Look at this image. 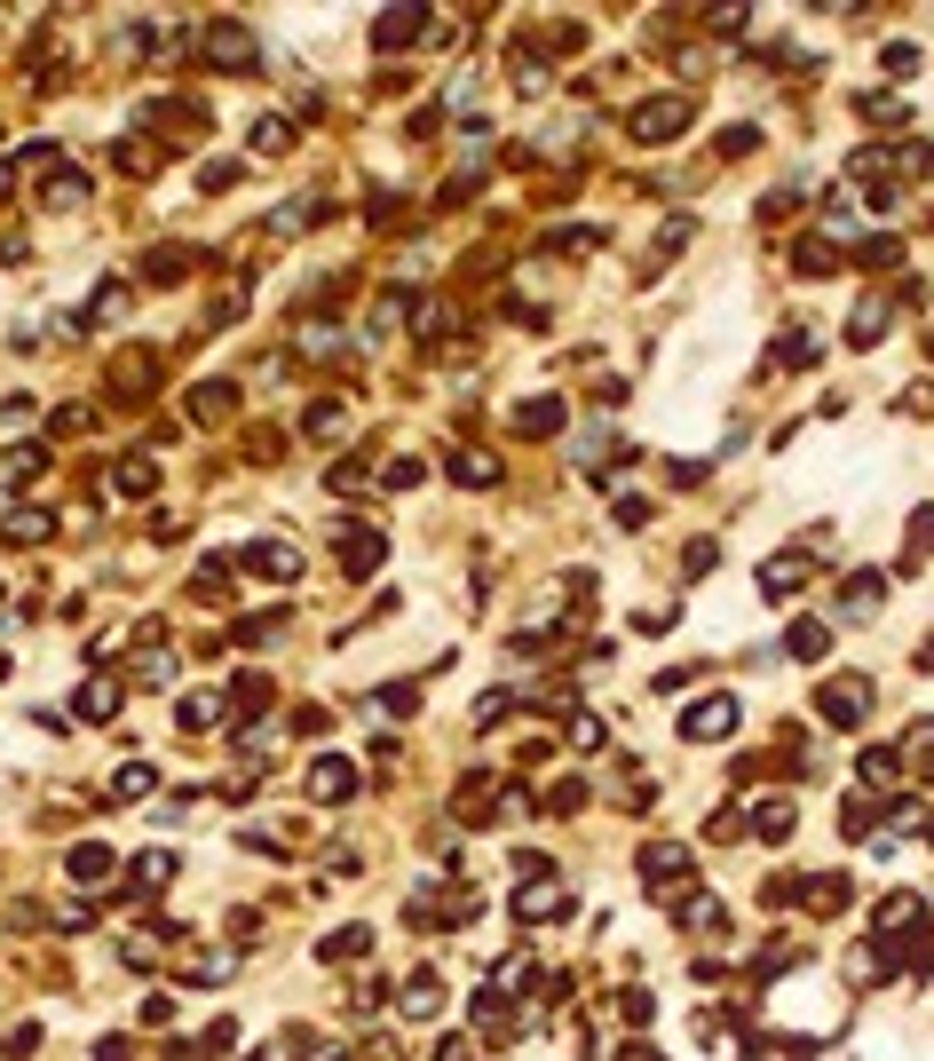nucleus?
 Here are the masks:
<instances>
[{"label":"nucleus","instance_id":"obj_1","mask_svg":"<svg viewBox=\"0 0 934 1061\" xmlns=\"http://www.w3.org/2000/svg\"><path fill=\"white\" fill-rule=\"evenodd\" d=\"M689 127H697V112L681 104V95H650V104L626 112V136L633 143H674V136H689Z\"/></svg>","mask_w":934,"mask_h":1061},{"label":"nucleus","instance_id":"obj_2","mask_svg":"<svg viewBox=\"0 0 934 1061\" xmlns=\"http://www.w3.org/2000/svg\"><path fill=\"white\" fill-rule=\"evenodd\" d=\"M737 721H745V706L721 689V698H697V706L681 713V737H689V745H721V737H737Z\"/></svg>","mask_w":934,"mask_h":1061},{"label":"nucleus","instance_id":"obj_3","mask_svg":"<svg viewBox=\"0 0 934 1061\" xmlns=\"http://www.w3.org/2000/svg\"><path fill=\"white\" fill-rule=\"evenodd\" d=\"M816 713H824L831 728H855L863 713H872V681H863V674H840V681H824V689H816Z\"/></svg>","mask_w":934,"mask_h":1061},{"label":"nucleus","instance_id":"obj_4","mask_svg":"<svg viewBox=\"0 0 934 1061\" xmlns=\"http://www.w3.org/2000/svg\"><path fill=\"white\" fill-rule=\"evenodd\" d=\"M349 792H357V769H349V760H341V753H317V760H310V801H325V808H341V801H349Z\"/></svg>","mask_w":934,"mask_h":1061},{"label":"nucleus","instance_id":"obj_5","mask_svg":"<svg viewBox=\"0 0 934 1061\" xmlns=\"http://www.w3.org/2000/svg\"><path fill=\"white\" fill-rule=\"evenodd\" d=\"M554 911H571V879H554V872H539L515 895V919H554Z\"/></svg>","mask_w":934,"mask_h":1061},{"label":"nucleus","instance_id":"obj_6","mask_svg":"<svg viewBox=\"0 0 934 1061\" xmlns=\"http://www.w3.org/2000/svg\"><path fill=\"white\" fill-rule=\"evenodd\" d=\"M689 872V848H674V840H657V848H642V879H650V895H674V879Z\"/></svg>","mask_w":934,"mask_h":1061},{"label":"nucleus","instance_id":"obj_7","mask_svg":"<svg viewBox=\"0 0 934 1061\" xmlns=\"http://www.w3.org/2000/svg\"><path fill=\"white\" fill-rule=\"evenodd\" d=\"M428 32V9H388L381 24H373V48H388V56H405L412 40Z\"/></svg>","mask_w":934,"mask_h":1061},{"label":"nucleus","instance_id":"obj_8","mask_svg":"<svg viewBox=\"0 0 934 1061\" xmlns=\"http://www.w3.org/2000/svg\"><path fill=\"white\" fill-rule=\"evenodd\" d=\"M808 586V555H777V562H760V594L769 603H784V594Z\"/></svg>","mask_w":934,"mask_h":1061},{"label":"nucleus","instance_id":"obj_9","mask_svg":"<svg viewBox=\"0 0 934 1061\" xmlns=\"http://www.w3.org/2000/svg\"><path fill=\"white\" fill-rule=\"evenodd\" d=\"M0 539H9V547H40V539H56V515L48 508H16V515H0Z\"/></svg>","mask_w":934,"mask_h":1061},{"label":"nucleus","instance_id":"obj_10","mask_svg":"<svg viewBox=\"0 0 934 1061\" xmlns=\"http://www.w3.org/2000/svg\"><path fill=\"white\" fill-rule=\"evenodd\" d=\"M207 56L222 63V72H246V63H254V40H246V24H214V32H207Z\"/></svg>","mask_w":934,"mask_h":1061},{"label":"nucleus","instance_id":"obj_11","mask_svg":"<svg viewBox=\"0 0 934 1061\" xmlns=\"http://www.w3.org/2000/svg\"><path fill=\"white\" fill-rule=\"evenodd\" d=\"M238 562H246V571H270V579H302V555H293L285 539H261V547H246Z\"/></svg>","mask_w":934,"mask_h":1061},{"label":"nucleus","instance_id":"obj_12","mask_svg":"<svg viewBox=\"0 0 934 1061\" xmlns=\"http://www.w3.org/2000/svg\"><path fill=\"white\" fill-rule=\"evenodd\" d=\"M63 879H72V887H104L112 879V848H72V864H63Z\"/></svg>","mask_w":934,"mask_h":1061},{"label":"nucleus","instance_id":"obj_13","mask_svg":"<svg viewBox=\"0 0 934 1061\" xmlns=\"http://www.w3.org/2000/svg\"><path fill=\"white\" fill-rule=\"evenodd\" d=\"M879 594H887L879 571H855V579L840 586V610H848V618H872V610H879Z\"/></svg>","mask_w":934,"mask_h":1061},{"label":"nucleus","instance_id":"obj_14","mask_svg":"<svg viewBox=\"0 0 934 1061\" xmlns=\"http://www.w3.org/2000/svg\"><path fill=\"white\" fill-rule=\"evenodd\" d=\"M341 547H349V555H341V562H349V579H373V562L388 555V547H381V530H341Z\"/></svg>","mask_w":934,"mask_h":1061},{"label":"nucleus","instance_id":"obj_15","mask_svg":"<svg viewBox=\"0 0 934 1061\" xmlns=\"http://www.w3.org/2000/svg\"><path fill=\"white\" fill-rule=\"evenodd\" d=\"M317 958H332V967H349V958H373V926H341V935H325Z\"/></svg>","mask_w":934,"mask_h":1061},{"label":"nucleus","instance_id":"obj_16","mask_svg":"<svg viewBox=\"0 0 934 1061\" xmlns=\"http://www.w3.org/2000/svg\"><path fill=\"white\" fill-rule=\"evenodd\" d=\"M452 483L491 491V483H499V459H491V452H452Z\"/></svg>","mask_w":934,"mask_h":1061},{"label":"nucleus","instance_id":"obj_17","mask_svg":"<svg viewBox=\"0 0 934 1061\" xmlns=\"http://www.w3.org/2000/svg\"><path fill=\"white\" fill-rule=\"evenodd\" d=\"M119 713V681L112 674H87V689H80V721H112Z\"/></svg>","mask_w":934,"mask_h":1061},{"label":"nucleus","instance_id":"obj_18","mask_svg":"<svg viewBox=\"0 0 934 1061\" xmlns=\"http://www.w3.org/2000/svg\"><path fill=\"white\" fill-rule=\"evenodd\" d=\"M405 1014H412V1022H436V1014H444V982H436V975H412V982H405Z\"/></svg>","mask_w":934,"mask_h":1061},{"label":"nucleus","instance_id":"obj_19","mask_svg":"<svg viewBox=\"0 0 934 1061\" xmlns=\"http://www.w3.org/2000/svg\"><path fill=\"white\" fill-rule=\"evenodd\" d=\"M190 412H198V420H230V412H238V388H230V381L190 388Z\"/></svg>","mask_w":934,"mask_h":1061},{"label":"nucleus","instance_id":"obj_20","mask_svg":"<svg viewBox=\"0 0 934 1061\" xmlns=\"http://www.w3.org/2000/svg\"><path fill=\"white\" fill-rule=\"evenodd\" d=\"M246 151H261V159H278V151H293V127H285V119H270V112H261V119L246 127Z\"/></svg>","mask_w":934,"mask_h":1061},{"label":"nucleus","instance_id":"obj_21","mask_svg":"<svg viewBox=\"0 0 934 1061\" xmlns=\"http://www.w3.org/2000/svg\"><path fill=\"white\" fill-rule=\"evenodd\" d=\"M745 824H752L760 840H792V801H752V816H745Z\"/></svg>","mask_w":934,"mask_h":1061},{"label":"nucleus","instance_id":"obj_22","mask_svg":"<svg viewBox=\"0 0 934 1061\" xmlns=\"http://www.w3.org/2000/svg\"><path fill=\"white\" fill-rule=\"evenodd\" d=\"M151 459H119V468H112V491H119V500H151Z\"/></svg>","mask_w":934,"mask_h":1061},{"label":"nucleus","instance_id":"obj_23","mask_svg":"<svg viewBox=\"0 0 934 1061\" xmlns=\"http://www.w3.org/2000/svg\"><path fill=\"white\" fill-rule=\"evenodd\" d=\"M879 334H887V302H863V310L848 317V341H855V349H872Z\"/></svg>","mask_w":934,"mask_h":1061},{"label":"nucleus","instance_id":"obj_24","mask_svg":"<svg viewBox=\"0 0 934 1061\" xmlns=\"http://www.w3.org/2000/svg\"><path fill=\"white\" fill-rule=\"evenodd\" d=\"M166 879H175V855H166V848H151V855H136V887H143V895H159Z\"/></svg>","mask_w":934,"mask_h":1061},{"label":"nucleus","instance_id":"obj_25","mask_svg":"<svg viewBox=\"0 0 934 1061\" xmlns=\"http://www.w3.org/2000/svg\"><path fill=\"white\" fill-rule=\"evenodd\" d=\"M175 721H183V728H214V721H222V698H214V689H198V698L175 706Z\"/></svg>","mask_w":934,"mask_h":1061},{"label":"nucleus","instance_id":"obj_26","mask_svg":"<svg viewBox=\"0 0 934 1061\" xmlns=\"http://www.w3.org/2000/svg\"><path fill=\"white\" fill-rule=\"evenodd\" d=\"M855 112L872 119V127H903V119H911V104H903V95H863Z\"/></svg>","mask_w":934,"mask_h":1061},{"label":"nucleus","instance_id":"obj_27","mask_svg":"<svg viewBox=\"0 0 934 1061\" xmlns=\"http://www.w3.org/2000/svg\"><path fill=\"white\" fill-rule=\"evenodd\" d=\"M554 428H562V405H554V396H530V405H523V436H554Z\"/></svg>","mask_w":934,"mask_h":1061},{"label":"nucleus","instance_id":"obj_28","mask_svg":"<svg viewBox=\"0 0 934 1061\" xmlns=\"http://www.w3.org/2000/svg\"><path fill=\"white\" fill-rule=\"evenodd\" d=\"M143 792H151V769H143V760H119V769H112V801H143Z\"/></svg>","mask_w":934,"mask_h":1061},{"label":"nucleus","instance_id":"obj_29","mask_svg":"<svg viewBox=\"0 0 934 1061\" xmlns=\"http://www.w3.org/2000/svg\"><path fill=\"white\" fill-rule=\"evenodd\" d=\"M302 436L310 444H332V436H341V405H310L302 412Z\"/></svg>","mask_w":934,"mask_h":1061},{"label":"nucleus","instance_id":"obj_30","mask_svg":"<svg viewBox=\"0 0 934 1061\" xmlns=\"http://www.w3.org/2000/svg\"><path fill=\"white\" fill-rule=\"evenodd\" d=\"M824 650H831V626L799 618V626H792V657H824Z\"/></svg>","mask_w":934,"mask_h":1061},{"label":"nucleus","instance_id":"obj_31","mask_svg":"<svg viewBox=\"0 0 934 1061\" xmlns=\"http://www.w3.org/2000/svg\"><path fill=\"white\" fill-rule=\"evenodd\" d=\"M579 808H586V784H579V777H562V784L547 792V816H579Z\"/></svg>","mask_w":934,"mask_h":1061},{"label":"nucleus","instance_id":"obj_32","mask_svg":"<svg viewBox=\"0 0 934 1061\" xmlns=\"http://www.w3.org/2000/svg\"><path fill=\"white\" fill-rule=\"evenodd\" d=\"M895 832H934V808L926 801H895Z\"/></svg>","mask_w":934,"mask_h":1061},{"label":"nucleus","instance_id":"obj_33","mask_svg":"<svg viewBox=\"0 0 934 1061\" xmlns=\"http://www.w3.org/2000/svg\"><path fill=\"white\" fill-rule=\"evenodd\" d=\"M412 706H420V689H412V681H388V689H381V713H396V721H405Z\"/></svg>","mask_w":934,"mask_h":1061},{"label":"nucleus","instance_id":"obj_34","mask_svg":"<svg viewBox=\"0 0 934 1061\" xmlns=\"http://www.w3.org/2000/svg\"><path fill=\"white\" fill-rule=\"evenodd\" d=\"M713 555H721L713 539H689V547H681V571H689V579H705V571H713Z\"/></svg>","mask_w":934,"mask_h":1061},{"label":"nucleus","instance_id":"obj_35","mask_svg":"<svg viewBox=\"0 0 934 1061\" xmlns=\"http://www.w3.org/2000/svg\"><path fill=\"white\" fill-rule=\"evenodd\" d=\"M863 261H872V270H895V261H903V238H863Z\"/></svg>","mask_w":934,"mask_h":1061},{"label":"nucleus","instance_id":"obj_36","mask_svg":"<svg viewBox=\"0 0 934 1061\" xmlns=\"http://www.w3.org/2000/svg\"><path fill=\"white\" fill-rule=\"evenodd\" d=\"M618 1014H626V1022H633V1030H642V1022H650V1014H657V999H650V990H626V999H618Z\"/></svg>","mask_w":934,"mask_h":1061},{"label":"nucleus","instance_id":"obj_37","mask_svg":"<svg viewBox=\"0 0 934 1061\" xmlns=\"http://www.w3.org/2000/svg\"><path fill=\"white\" fill-rule=\"evenodd\" d=\"M879 63H887V72H919V48H911V40H887Z\"/></svg>","mask_w":934,"mask_h":1061},{"label":"nucleus","instance_id":"obj_38","mask_svg":"<svg viewBox=\"0 0 934 1061\" xmlns=\"http://www.w3.org/2000/svg\"><path fill=\"white\" fill-rule=\"evenodd\" d=\"M594 745H603V721L579 713V721H571V753H594Z\"/></svg>","mask_w":934,"mask_h":1061},{"label":"nucleus","instance_id":"obj_39","mask_svg":"<svg viewBox=\"0 0 934 1061\" xmlns=\"http://www.w3.org/2000/svg\"><path fill=\"white\" fill-rule=\"evenodd\" d=\"M926 547H934V508H919V515H911V562H919Z\"/></svg>","mask_w":934,"mask_h":1061},{"label":"nucleus","instance_id":"obj_40","mask_svg":"<svg viewBox=\"0 0 934 1061\" xmlns=\"http://www.w3.org/2000/svg\"><path fill=\"white\" fill-rule=\"evenodd\" d=\"M230 1046H238V1022H214V1030L198 1038V1053H230Z\"/></svg>","mask_w":934,"mask_h":1061},{"label":"nucleus","instance_id":"obj_41","mask_svg":"<svg viewBox=\"0 0 934 1061\" xmlns=\"http://www.w3.org/2000/svg\"><path fill=\"white\" fill-rule=\"evenodd\" d=\"M428 1061H467V1038H436V1053Z\"/></svg>","mask_w":934,"mask_h":1061},{"label":"nucleus","instance_id":"obj_42","mask_svg":"<svg viewBox=\"0 0 934 1061\" xmlns=\"http://www.w3.org/2000/svg\"><path fill=\"white\" fill-rule=\"evenodd\" d=\"M95 1061H136V1053H127V1038H104V1046H95Z\"/></svg>","mask_w":934,"mask_h":1061},{"label":"nucleus","instance_id":"obj_43","mask_svg":"<svg viewBox=\"0 0 934 1061\" xmlns=\"http://www.w3.org/2000/svg\"><path fill=\"white\" fill-rule=\"evenodd\" d=\"M618 1061H665V1053H650V1046H618Z\"/></svg>","mask_w":934,"mask_h":1061},{"label":"nucleus","instance_id":"obj_44","mask_svg":"<svg viewBox=\"0 0 934 1061\" xmlns=\"http://www.w3.org/2000/svg\"><path fill=\"white\" fill-rule=\"evenodd\" d=\"M0 681H9V657H0Z\"/></svg>","mask_w":934,"mask_h":1061},{"label":"nucleus","instance_id":"obj_45","mask_svg":"<svg viewBox=\"0 0 934 1061\" xmlns=\"http://www.w3.org/2000/svg\"><path fill=\"white\" fill-rule=\"evenodd\" d=\"M926 357H934V334H926Z\"/></svg>","mask_w":934,"mask_h":1061}]
</instances>
